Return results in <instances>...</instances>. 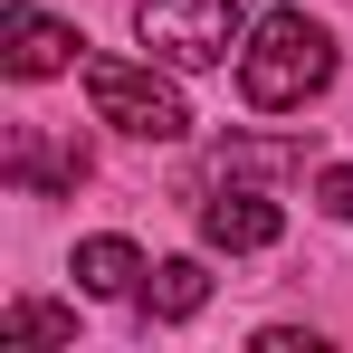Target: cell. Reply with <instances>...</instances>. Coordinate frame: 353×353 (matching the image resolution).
<instances>
[{"label": "cell", "mask_w": 353, "mask_h": 353, "mask_svg": "<svg viewBox=\"0 0 353 353\" xmlns=\"http://www.w3.org/2000/svg\"><path fill=\"white\" fill-rule=\"evenodd\" d=\"M325 77H334V39L305 10H268L248 29V48H239V96L258 115H296L305 96H325Z\"/></svg>", "instance_id": "6da1fadb"}, {"label": "cell", "mask_w": 353, "mask_h": 353, "mask_svg": "<svg viewBox=\"0 0 353 353\" xmlns=\"http://www.w3.org/2000/svg\"><path fill=\"white\" fill-rule=\"evenodd\" d=\"M86 96H96V115L115 124V134H143V143H172V134H191V105H181V96L153 77V67L86 58Z\"/></svg>", "instance_id": "7a4b0ae2"}, {"label": "cell", "mask_w": 353, "mask_h": 353, "mask_svg": "<svg viewBox=\"0 0 353 353\" xmlns=\"http://www.w3.org/2000/svg\"><path fill=\"white\" fill-rule=\"evenodd\" d=\"M134 29H143L153 58H172V67H220L239 48V0H143Z\"/></svg>", "instance_id": "3957f363"}, {"label": "cell", "mask_w": 353, "mask_h": 353, "mask_svg": "<svg viewBox=\"0 0 353 353\" xmlns=\"http://www.w3.org/2000/svg\"><path fill=\"white\" fill-rule=\"evenodd\" d=\"M0 58H10V77H58L77 58V29L48 19V10H29V0H10L0 10Z\"/></svg>", "instance_id": "277c9868"}, {"label": "cell", "mask_w": 353, "mask_h": 353, "mask_svg": "<svg viewBox=\"0 0 353 353\" xmlns=\"http://www.w3.org/2000/svg\"><path fill=\"white\" fill-rule=\"evenodd\" d=\"M287 230V210L268 201V191H220V201H201V239L210 248H277Z\"/></svg>", "instance_id": "5b68a950"}, {"label": "cell", "mask_w": 353, "mask_h": 353, "mask_svg": "<svg viewBox=\"0 0 353 353\" xmlns=\"http://www.w3.org/2000/svg\"><path fill=\"white\" fill-rule=\"evenodd\" d=\"M143 305H153L163 325L201 315V305H210V268H201V258H163V268H153V287H143Z\"/></svg>", "instance_id": "8992f818"}, {"label": "cell", "mask_w": 353, "mask_h": 353, "mask_svg": "<svg viewBox=\"0 0 353 353\" xmlns=\"http://www.w3.org/2000/svg\"><path fill=\"white\" fill-rule=\"evenodd\" d=\"M134 277H143L134 239H86V248H77V287H86V296H124Z\"/></svg>", "instance_id": "52a82bcc"}, {"label": "cell", "mask_w": 353, "mask_h": 353, "mask_svg": "<svg viewBox=\"0 0 353 353\" xmlns=\"http://www.w3.org/2000/svg\"><path fill=\"white\" fill-rule=\"evenodd\" d=\"M0 344H77V315H67V305H39V296H19V305L0 315Z\"/></svg>", "instance_id": "ba28073f"}, {"label": "cell", "mask_w": 353, "mask_h": 353, "mask_svg": "<svg viewBox=\"0 0 353 353\" xmlns=\"http://www.w3.org/2000/svg\"><path fill=\"white\" fill-rule=\"evenodd\" d=\"M210 163H220V172H296V163H305V143H248V134H230Z\"/></svg>", "instance_id": "9c48e42d"}, {"label": "cell", "mask_w": 353, "mask_h": 353, "mask_svg": "<svg viewBox=\"0 0 353 353\" xmlns=\"http://www.w3.org/2000/svg\"><path fill=\"white\" fill-rule=\"evenodd\" d=\"M315 201H325L334 220H353V172H325V181H315Z\"/></svg>", "instance_id": "30bf717a"}]
</instances>
